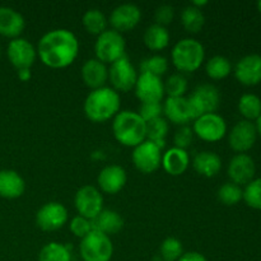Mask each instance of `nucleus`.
Instances as JSON below:
<instances>
[{
	"mask_svg": "<svg viewBox=\"0 0 261 261\" xmlns=\"http://www.w3.org/2000/svg\"><path fill=\"white\" fill-rule=\"evenodd\" d=\"M36 50L43 65L51 69H63L75 61L79 54V41L71 31L56 28L40 38Z\"/></svg>",
	"mask_w": 261,
	"mask_h": 261,
	"instance_id": "nucleus-1",
	"label": "nucleus"
},
{
	"mask_svg": "<svg viewBox=\"0 0 261 261\" xmlns=\"http://www.w3.org/2000/svg\"><path fill=\"white\" fill-rule=\"evenodd\" d=\"M121 99L114 88L102 87L89 92L84 99L83 110L87 119L93 122H105L120 112Z\"/></svg>",
	"mask_w": 261,
	"mask_h": 261,
	"instance_id": "nucleus-2",
	"label": "nucleus"
},
{
	"mask_svg": "<svg viewBox=\"0 0 261 261\" xmlns=\"http://www.w3.org/2000/svg\"><path fill=\"white\" fill-rule=\"evenodd\" d=\"M112 133L120 144L135 148L147 140V122L135 111H120L114 117Z\"/></svg>",
	"mask_w": 261,
	"mask_h": 261,
	"instance_id": "nucleus-3",
	"label": "nucleus"
},
{
	"mask_svg": "<svg viewBox=\"0 0 261 261\" xmlns=\"http://www.w3.org/2000/svg\"><path fill=\"white\" fill-rule=\"evenodd\" d=\"M172 64L178 71L193 73L201 66L205 59V50L195 38H182L171 51Z\"/></svg>",
	"mask_w": 261,
	"mask_h": 261,
	"instance_id": "nucleus-4",
	"label": "nucleus"
},
{
	"mask_svg": "<svg viewBox=\"0 0 261 261\" xmlns=\"http://www.w3.org/2000/svg\"><path fill=\"white\" fill-rule=\"evenodd\" d=\"M126 50V42L122 33L115 30H106L103 33L97 36L94 42V54L97 60L103 64H110L124 58Z\"/></svg>",
	"mask_w": 261,
	"mask_h": 261,
	"instance_id": "nucleus-5",
	"label": "nucleus"
},
{
	"mask_svg": "<svg viewBox=\"0 0 261 261\" xmlns=\"http://www.w3.org/2000/svg\"><path fill=\"white\" fill-rule=\"evenodd\" d=\"M79 254L83 261H110L114 255V245L109 236L93 229L81 240Z\"/></svg>",
	"mask_w": 261,
	"mask_h": 261,
	"instance_id": "nucleus-6",
	"label": "nucleus"
},
{
	"mask_svg": "<svg viewBox=\"0 0 261 261\" xmlns=\"http://www.w3.org/2000/svg\"><path fill=\"white\" fill-rule=\"evenodd\" d=\"M191 107V114L194 120L201 115L213 114L221 105V93L213 84H200L194 89L190 97H188Z\"/></svg>",
	"mask_w": 261,
	"mask_h": 261,
	"instance_id": "nucleus-7",
	"label": "nucleus"
},
{
	"mask_svg": "<svg viewBox=\"0 0 261 261\" xmlns=\"http://www.w3.org/2000/svg\"><path fill=\"white\" fill-rule=\"evenodd\" d=\"M69 219L68 209L59 201L45 203L37 211L35 217L36 226L45 232H54L61 229Z\"/></svg>",
	"mask_w": 261,
	"mask_h": 261,
	"instance_id": "nucleus-8",
	"label": "nucleus"
},
{
	"mask_svg": "<svg viewBox=\"0 0 261 261\" xmlns=\"http://www.w3.org/2000/svg\"><path fill=\"white\" fill-rule=\"evenodd\" d=\"M74 205L79 216L92 221L103 211V196L96 186H82L74 196Z\"/></svg>",
	"mask_w": 261,
	"mask_h": 261,
	"instance_id": "nucleus-9",
	"label": "nucleus"
},
{
	"mask_svg": "<svg viewBox=\"0 0 261 261\" xmlns=\"http://www.w3.org/2000/svg\"><path fill=\"white\" fill-rule=\"evenodd\" d=\"M193 132L204 142H219L227 133L226 120L216 112L201 115L194 120Z\"/></svg>",
	"mask_w": 261,
	"mask_h": 261,
	"instance_id": "nucleus-10",
	"label": "nucleus"
},
{
	"mask_svg": "<svg viewBox=\"0 0 261 261\" xmlns=\"http://www.w3.org/2000/svg\"><path fill=\"white\" fill-rule=\"evenodd\" d=\"M132 161L139 172L149 175L161 167L162 149L150 140H144L134 148L132 153Z\"/></svg>",
	"mask_w": 261,
	"mask_h": 261,
	"instance_id": "nucleus-11",
	"label": "nucleus"
},
{
	"mask_svg": "<svg viewBox=\"0 0 261 261\" xmlns=\"http://www.w3.org/2000/svg\"><path fill=\"white\" fill-rule=\"evenodd\" d=\"M139 74L126 55L112 63L109 69V79L115 91L129 92L135 87Z\"/></svg>",
	"mask_w": 261,
	"mask_h": 261,
	"instance_id": "nucleus-12",
	"label": "nucleus"
},
{
	"mask_svg": "<svg viewBox=\"0 0 261 261\" xmlns=\"http://www.w3.org/2000/svg\"><path fill=\"white\" fill-rule=\"evenodd\" d=\"M7 55L10 64L17 70L31 69L37 58V50L28 40L22 37L14 38L7 47Z\"/></svg>",
	"mask_w": 261,
	"mask_h": 261,
	"instance_id": "nucleus-13",
	"label": "nucleus"
},
{
	"mask_svg": "<svg viewBox=\"0 0 261 261\" xmlns=\"http://www.w3.org/2000/svg\"><path fill=\"white\" fill-rule=\"evenodd\" d=\"M140 18H142V10L138 5L133 3H124L112 9L109 23L111 24L112 30L122 33L134 30L139 24Z\"/></svg>",
	"mask_w": 261,
	"mask_h": 261,
	"instance_id": "nucleus-14",
	"label": "nucleus"
},
{
	"mask_svg": "<svg viewBox=\"0 0 261 261\" xmlns=\"http://www.w3.org/2000/svg\"><path fill=\"white\" fill-rule=\"evenodd\" d=\"M134 91L135 96L142 103L161 102L165 96V84H163L161 76L140 73L138 75Z\"/></svg>",
	"mask_w": 261,
	"mask_h": 261,
	"instance_id": "nucleus-15",
	"label": "nucleus"
},
{
	"mask_svg": "<svg viewBox=\"0 0 261 261\" xmlns=\"http://www.w3.org/2000/svg\"><path fill=\"white\" fill-rule=\"evenodd\" d=\"M256 126L252 121L241 120L237 122L228 134L229 147L239 153H245L254 147L256 142Z\"/></svg>",
	"mask_w": 261,
	"mask_h": 261,
	"instance_id": "nucleus-16",
	"label": "nucleus"
},
{
	"mask_svg": "<svg viewBox=\"0 0 261 261\" xmlns=\"http://www.w3.org/2000/svg\"><path fill=\"white\" fill-rule=\"evenodd\" d=\"M127 182L126 171L119 165H109L99 171L97 176V184L101 193L115 194L120 193Z\"/></svg>",
	"mask_w": 261,
	"mask_h": 261,
	"instance_id": "nucleus-17",
	"label": "nucleus"
},
{
	"mask_svg": "<svg viewBox=\"0 0 261 261\" xmlns=\"http://www.w3.org/2000/svg\"><path fill=\"white\" fill-rule=\"evenodd\" d=\"M234 76L244 86H256L261 82V55L250 54L240 59L234 68Z\"/></svg>",
	"mask_w": 261,
	"mask_h": 261,
	"instance_id": "nucleus-18",
	"label": "nucleus"
},
{
	"mask_svg": "<svg viewBox=\"0 0 261 261\" xmlns=\"http://www.w3.org/2000/svg\"><path fill=\"white\" fill-rule=\"evenodd\" d=\"M255 171V162L249 154L239 153L229 161L228 176L236 185H247L251 182L254 180Z\"/></svg>",
	"mask_w": 261,
	"mask_h": 261,
	"instance_id": "nucleus-19",
	"label": "nucleus"
},
{
	"mask_svg": "<svg viewBox=\"0 0 261 261\" xmlns=\"http://www.w3.org/2000/svg\"><path fill=\"white\" fill-rule=\"evenodd\" d=\"M163 114L167 121L180 126H185L194 120L188 97H167L163 103Z\"/></svg>",
	"mask_w": 261,
	"mask_h": 261,
	"instance_id": "nucleus-20",
	"label": "nucleus"
},
{
	"mask_svg": "<svg viewBox=\"0 0 261 261\" xmlns=\"http://www.w3.org/2000/svg\"><path fill=\"white\" fill-rule=\"evenodd\" d=\"M82 79L88 88L98 89L105 87L107 79H109V69L106 64L94 59H88L82 65Z\"/></svg>",
	"mask_w": 261,
	"mask_h": 261,
	"instance_id": "nucleus-21",
	"label": "nucleus"
},
{
	"mask_svg": "<svg viewBox=\"0 0 261 261\" xmlns=\"http://www.w3.org/2000/svg\"><path fill=\"white\" fill-rule=\"evenodd\" d=\"M25 28V20L18 10L10 7H0V35L18 38Z\"/></svg>",
	"mask_w": 261,
	"mask_h": 261,
	"instance_id": "nucleus-22",
	"label": "nucleus"
},
{
	"mask_svg": "<svg viewBox=\"0 0 261 261\" xmlns=\"http://www.w3.org/2000/svg\"><path fill=\"white\" fill-rule=\"evenodd\" d=\"M190 165V155L188 150L172 147L162 153V162L161 166L163 170L171 176H181Z\"/></svg>",
	"mask_w": 261,
	"mask_h": 261,
	"instance_id": "nucleus-23",
	"label": "nucleus"
},
{
	"mask_svg": "<svg viewBox=\"0 0 261 261\" xmlns=\"http://www.w3.org/2000/svg\"><path fill=\"white\" fill-rule=\"evenodd\" d=\"M24 191V178L17 171L0 170V198L18 199Z\"/></svg>",
	"mask_w": 261,
	"mask_h": 261,
	"instance_id": "nucleus-24",
	"label": "nucleus"
},
{
	"mask_svg": "<svg viewBox=\"0 0 261 261\" xmlns=\"http://www.w3.org/2000/svg\"><path fill=\"white\" fill-rule=\"evenodd\" d=\"M92 227L94 231H98L106 236L119 233L124 227V219L112 209H103L94 219H92Z\"/></svg>",
	"mask_w": 261,
	"mask_h": 261,
	"instance_id": "nucleus-25",
	"label": "nucleus"
},
{
	"mask_svg": "<svg viewBox=\"0 0 261 261\" xmlns=\"http://www.w3.org/2000/svg\"><path fill=\"white\" fill-rule=\"evenodd\" d=\"M193 167L196 172L204 177H214L222 168V160L217 153L204 150L198 153L193 160Z\"/></svg>",
	"mask_w": 261,
	"mask_h": 261,
	"instance_id": "nucleus-26",
	"label": "nucleus"
},
{
	"mask_svg": "<svg viewBox=\"0 0 261 261\" xmlns=\"http://www.w3.org/2000/svg\"><path fill=\"white\" fill-rule=\"evenodd\" d=\"M170 32L167 28L157 24V23L150 24L143 35V41H144L145 46L152 51H161L167 47L170 43Z\"/></svg>",
	"mask_w": 261,
	"mask_h": 261,
	"instance_id": "nucleus-27",
	"label": "nucleus"
},
{
	"mask_svg": "<svg viewBox=\"0 0 261 261\" xmlns=\"http://www.w3.org/2000/svg\"><path fill=\"white\" fill-rule=\"evenodd\" d=\"M82 23H83V27L86 28L87 32L91 33V35L99 36L107 30L109 19L101 10L92 8L84 13L83 17H82Z\"/></svg>",
	"mask_w": 261,
	"mask_h": 261,
	"instance_id": "nucleus-28",
	"label": "nucleus"
},
{
	"mask_svg": "<svg viewBox=\"0 0 261 261\" xmlns=\"http://www.w3.org/2000/svg\"><path fill=\"white\" fill-rule=\"evenodd\" d=\"M181 24L190 33L200 32L205 24L204 13L199 8L193 7L191 4L188 5L181 12Z\"/></svg>",
	"mask_w": 261,
	"mask_h": 261,
	"instance_id": "nucleus-29",
	"label": "nucleus"
},
{
	"mask_svg": "<svg viewBox=\"0 0 261 261\" xmlns=\"http://www.w3.org/2000/svg\"><path fill=\"white\" fill-rule=\"evenodd\" d=\"M38 261H71V252L66 245L48 242L38 252Z\"/></svg>",
	"mask_w": 261,
	"mask_h": 261,
	"instance_id": "nucleus-30",
	"label": "nucleus"
},
{
	"mask_svg": "<svg viewBox=\"0 0 261 261\" xmlns=\"http://www.w3.org/2000/svg\"><path fill=\"white\" fill-rule=\"evenodd\" d=\"M205 71L209 78L219 81V79H224L231 74L232 64L226 56L216 55L206 61Z\"/></svg>",
	"mask_w": 261,
	"mask_h": 261,
	"instance_id": "nucleus-31",
	"label": "nucleus"
},
{
	"mask_svg": "<svg viewBox=\"0 0 261 261\" xmlns=\"http://www.w3.org/2000/svg\"><path fill=\"white\" fill-rule=\"evenodd\" d=\"M239 111L247 121L257 120L261 115L260 97L252 93L242 94L241 98L239 99Z\"/></svg>",
	"mask_w": 261,
	"mask_h": 261,
	"instance_id": "nucleus-32",
	"label": "nucleus"
},
{
	"mask_svg": "<svg viewBox=\"0 0 261 261\" xmlns=\"http://www.w3.org/2000/svg\"><path fill=\"white\" fill-rule=\"evenodd\" d=\"M168 133V121L163 117L147 122V140L154 143L158 148L163 149L166 145V137Z\"/></svg>",
	"mask_w": 261,
	"mask_h": 261,
	"instance_id": "nucleus-33",
	"label": "nucleus"
},
{
	"mask_svg": "<svg viewBox=\"0 0 261 261\" xmlns=\"http://www.w3.org/2000/svg\"><path fill=\"white\" fill-rule=\"evenodd\" d=\"M140 73L162 76L168 70V60L162 55H152L140 61Z\"/></svg>",
	"mask_w": 261,
	"mask_h": 261,
	"instance_id": "nucleus-34",
	"label": "nucleus"
},
{
	"mask_svg": "<svg viewBox=\"0 0 261 261\" xmlns=\"http://www.w3.org/2000/svg\"><path fill=\"white\" fill-rule=\"evenodd\" d=\"M218 200L227 206H232L239 204L244 196V190L239 185L233 182H226L218 189Z\"/></svg>",
	"mask_w": 261,
	"mask_h": 261,
	"instance_id": "nucleus-35",
	"label": "nucleus"
},
{
	"mask_svg": "<svg viewBox=\"0 0 261 261\" xmlns=\"http://www.w3.org/2000/svg\"><path fill=\"white\" fill-rule=\"evenodd\" d=\"M160 252L165 261H177L184 254L182 242L175 237H167L161 244Z\"/></svg>",
	"mask_w": 261,
	"mask_h": 261,
	"instance_id": "nucleus-36",
	"label": "nucleus"
},
{
	"mask_svg": "<svg viewBox=\"0 0 261 261\" xmlns=\"http://www.w3.org/2000/svg\"><path fill=\"white\" fill-rule=\"evenodd\" d=\"M163 84H165V94H167L168 97H185L188 91V79L182 74H172Z\"/></svg>",
	"mask_w": 261,
	"mask_h": 261,
	"instance_id": "nucleus-37",
	"label": "nucleus"
},
{
	"mask_svg": "<svg viewBox=\"0 0 261 261\" xmlns=\"http://www.w3.org/2000/svg\"><path fill=\"white\" fill-rule=\"evenodd\" d=\"M242 199L250 208L261 211V178H256L247 184Z\"/></svg>",
	"mask_w": 261,
	"mask_h": 261,
	"instance_id": "nucleus-38",
	"label": "nucleus"
},
{
	"mask_svg": "<svg viewBox=\"0 0 261 261\" xmlns=\"http://www.w3.org/2000/svg\"><path fill=\"white\" fill-rule=\"evenodd\" d=\"M69 228H70V232L75 237H79V239H83L86 237L89 232L93 231V227H92V221L91 219H87L82 216H75L70 219L69 222Z\"/></svg>",
	"mask_w": 261,
	"mask_h": 261,
	"instance_id": "nucleus-39",
	"label": "nucleus"
},
{
	"mask_svg": "<svg viewBox=\"0 0 261 261\" xmlns=\"http://www.w3.org/2000/svg\"><path fill=\"white\" fill-rule=\"evenodd\" d=\"M139 116L144 120L145 122H149L152 120L162 117L163 114V105L161 102H150V103H142L138 111Z\"/></svg>",
	"mask_w": 261,
	"mask_h": 261,
	"instance_id": "nucleus-40",
	"label": "nucleus"
},
{
	"mask_svg": "<svg viewBox=\"0 0 261 261\" xmlns=\"http://www.w3.org/2000/svg\"><path fill=\"white\" fill-rule=\"evenodd\" d=\"M194 132L193 127H190L189 125L185 126H180V129H177V132L175 133V137H173V143H175L176 148H180V149H185L191 145L194 140Z\"/></svg>",
	"mask_w": 261,
	"mask_h": 261,
	"instance_id": "nucleus-41",
	"label": "nucleus"
},
{
	"mask_svg": "<svg viewBox=\"0 0 261 261\" xmlns=\"http://www.w3.org/2000/svg\"><path fill=\"white\" fill-rule=\"evenodd\" d=\"M173 17H175V8H173L172 5L162 4L155 9L154 18L157 24L166 27V25L170 24V23L172 22Z\"/></svg>",
	"mask_w": 261,
	"mask_h": 261,
	"instance_id": "nucleus-42",
	"label": "nucleus"
},
{
	"mask_svg": "<svg viewBox=\"0 0 261 261\" xmlns=\"http://www.w3.org/2000/svg\"><path fill=\"white\" fill-rule=\"evenodd\" d=\"M177 261H208L206 257L204 256L203 254L198 251H189V252H184L182 256L180 257Z\"/></svg>",
	"mask_w": 261,
	"mask_h": 261,
	"instance_id": "nucleus-43",
	"label": "nucleus"
},
{
	"mask_svg": "<svg viewBox=\"0 0 261 261\" xmlns=\"http://www.w3.org/2000/svg\"><path fill=\"white\" fill-rule=\"evenodd\" d=\"M17 75L19 81L28 82L32 76V73H31V69H22V70H17Z\"/></svg>",
	"mask_w": 261,
	"mask_h": 261,
	"instance_id": "nucleus-44",
	"label": "nucleus"
},
{
	"mask_svg": "<svg viewBox=\"0 0 261 261\" xmlns=\"http://www.w3.org/2000/svg\"><path fill=\"white\" fill-rule=\"evenodd\" d=\"M206 4H208V0H194V2H191V5L199 8V9H201Z\"/></svg>",
	"mask_w": 261,
	"mask_h": 261,
	"instance_id": "nucleus-45",
	"label": "nucleus"
},
{
	"mask_svg": "<svg viewBox=\"0 0 261 261\" xmlns=\"http://www.w3.org/2000/svg\"><path fill=\"white\" fill-rule=\"evenodd\" d=\"M255 126H256V132L261 135V115L259 116V119L256 120V125Z\"/></svg>",
	"mask_w": 261,
	"mask_h": 261,
	"instance_id": "nucleus-46",
	"label": "nucleus"
},
{
	"mask_svg": "<svg viewBox=\"0 0 261 261\" xmlns=\"http://www.w3.org/2000/svg\"><path fill=\"white\" fill-rule=\"evenodd\" d=\"M257 9H259V12L261 13V0L260 2H257Z\"/></svg>",
	"mask_w": 261,
	"mask_h": 261,
	"instance_id": "nucleus-47",
	"label": "nucleus"
},
{
	"mask_svg": "<svg viewBox=\"0 0 261 261\" xmlns=\"http://www.w3.org/2000/svg\"><path fill=\"white\" fill-rule=\"evenodd\" d=\"M0 56H2V48H0Z\"/></svg>",
	"mask_w": 261,
	"mask_h": 261,
	"instance_id": "nucleus-48",
	"label": "nucleus"
}]
</instances>
